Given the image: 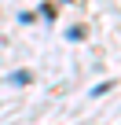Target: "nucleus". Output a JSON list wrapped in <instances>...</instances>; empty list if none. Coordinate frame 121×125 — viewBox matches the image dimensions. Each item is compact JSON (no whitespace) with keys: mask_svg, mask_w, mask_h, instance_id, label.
I'll return each instance as SVG.
<instances>
[]
</instances>
